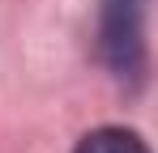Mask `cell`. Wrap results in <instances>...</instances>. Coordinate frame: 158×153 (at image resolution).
Wrapping results in <instances>:
<instances>
[{
	"mask_svg": "<svg viewBox=\"0 0 158 153\" xmlns=\"http://www.w3.org/2000/svg\"><path fill=\"white\" fill-rule=\"evenodd\" d=\"M145 4L150 0H103L98 17V51L128 85L145 81Z\"/></svg>",
	"mask_w": 158,
	"mask_h": 153,
	"instance_id": "6da1fadb",
	"label": "cell"
},
{
	"mask_svg": "<svg viewBox=\"0 0 158 153\" xmlns=\"http://www.w3.org/2000/svg\"><path fill=\"white\" fill-rule=\"evenodd\" d=\"M73 153H150V149L128 128H94V132H85L77 140Z\"/></svg>",
	"mask_w": 158,
	"mask_h": 153,
	"instance_id": "7a4b0ae2",
	"label": "cell"
}]
</instances>
